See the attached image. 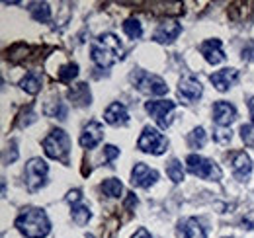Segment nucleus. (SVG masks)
<instances>
[{"mask_svg": "<svg viewBox=\"0 0 254 238\" xmlns=\"http://www.w3.org/2000/svg\"><path fill=\"white\" fill-rule=\"evenodd\" d=\"M16 227L26 238H45L51 231V223L45 211L37 207L24 209L16 219Z\"/></svg>", "mask_w": 254, "mask_h": 238, "instance_id": "f03ea898", "label": "nucleus"}, {"mask_svg": "<svg viewBox=\"0 0 254 238\" xmlns=\"http://www.w3.org/2000/svg\"><path fill=\"white\" fill-rule=\"evenodd\" d=\"M118 156H120V149L118 147H114V145H106L104 147V158H106V162H112Z\"/></svg>", "mask_w": 254, "mask_h": 238, "instance_id": "c756f323", "label": "nucleus"}, {"mask_svg": "<svg viewBox=\"0 0 254 238\" xmlns=\"http://www.w3.org/2000/svg\"><path fill=\"white\" fill-rule=\"evenodd\" d=\"M174 108H176V104L172 100H153V102L145 104V110L151 114V118L157 119V123L162 129H166L170 125V121H172L170 114L174 112Z\"/></svg>", "mask_w": 254, "mask_h": 238, "instance_id": "6e6552de", "label": "nucleus"}, {"mask_svg": "<svg viewBox=\"0 0 254 238\" xmlns=\"http://www.w3.org/2000/svg\"><path fill=\"white\" fill-rule=\"evenodd\" d=\"M43 150L49 158L53 160H61V162H68V152H70V139L64 133L63 129H55L51 131L45 141H43Z\"/></svg>", "mask_w": 254, "mask_h": 238, "instance_id": "7ed1b4c3", "label": "nucleus"}, {"mask_svg": "<svg viewBox=\"0 0 254 238\" xmlns=\"http://www.w3.org/2000/svg\"><path fill=\"white\" fill-rule=\"evenodd\" d=\"M76 74H78V64H74V62L64 64L59 70V80L61 82H70L72 78H76Z\"/></svg>", "mask_w": 254, "mask_h": 238, "instance_id": "bb28decb", "label": "nucleus"}, {"mask_svg": "<svg viewBox=\"0 0 254 238\" xmlns=\"http://www.w3.org/2000/svg\"><path fill=\"white\" fill-rule=\"evenodd\" d=\"M237 119V110L229 102H215L213 104V121L221 127H229Z\"/></svg>", "mask_w": 254, "mask_h": 238, "instance_id": "9b49d317", "label": "nucleus"}, {"mask_svg": "<svg viewBox=\"0 0 254 238\" xmlns=\"http://www.w3.org/2000/svg\"><path fill=\"white\" fill-rule=\"evenodd\" d=\"M104 119H106V123H110V125H126L127 121H129V114H127V108L124 104H112L106 112H104Z\"/></svg>", "mask_w": 254, "mask_h": 238, "instance_id": "f3484780", "label": "nucleus"}, {"mask_svg": "<svg viewBox=\"0 0 254 238\" xmlns=\"http://www.w3.org/2000/svg\"><path fill=\"white\" fill-rule=\"evenodd\" d=\"M239 78V70L237 68H223V70H217L209 76V80L213 82V86L219 90V92H227L231 88Z\"/></svg>", "mask_w": 254, "mask_h": 238, "instance_id": "ddd939ff", "label": "nucleus"}, {"mask_svg": "<svg viewBox=\"0 0 254 238\" xmlns=\"http://www.w3.org/2000/svg\"><path fill=\"white\" fill-rule=\"evenodd\" d=\"M178 92H180V96L182 98H186V100H197L199 96H201V84H199V80L197 78H193V76H184L182 80H180V84H178Z\"/></svg>", "mask_w": 254, "mask_h": 238, "instance_id": "dca6fc26", "label": "nucleus"}, {"mask_svg": "<svg viewBox=\"0 0 254 238\" xmlns=\"http://www.w3.org/2000/svg\"><path fill=\"white\" fill-rule=\"evenodd\" d=\"M249 110H251V116H253L254 121V98H251V102H249Z\"/></svg>", "mask_w": 254, "mask_h": 238, "instance_id": "c9c22d12", "label": "nucleus"}, {"mask_svg": "<svg viewBox=\"0 0 254 238\" xmlns=\"http://www.w3.org/2000/svg\"><path fill=\"white\" fill-rule=\"evenodd\" d=\"M30 12H32V18L37 22H49V18H51V8L47 2H35L32 4Z\"/></svg>", "mask_w": 254, "mask_h": 238, "instance_id": "412c9836", "label": "nucleus"}, {"mask_svg": "<svg viewBox=\"0 0 254 238\" xmlns=\"http://www.w3.org/2000/svg\"><path fill=\"white\" fill-rule=\"evenodd\" d=\"M68 98L74 106H88L90 104V90H88V84L80 82L76 86L68 90Z\"/></svg>", "mask_w": 254, "mask_h": 238, "instance_id": "a211bd4d", "label": "nucleus"}, {"mask_svg": "<svg viewBox=\"0 0 254 238\" xmlns=\"http://www.w3.org/2000/svg\"><path fill=\"white\" fill-rule=\"evenodd\" d=\"M133 238H153V237H151V233H149L147 229H139V231L133 235Z\"/></svg>", "mask_w": 254, "mask_h": 238, "instance_id": "72a5a7b5", "label": "nucleus"}, {"mask_svg": "<svg viewBox=\"0 0 254 238\" xmlns=\"http://www.w3.org/2000/svg\"><path fill=\"white\" fill-rule=\"evenodd\" d=\"M102 189H104V193H106V195H110V197H120V195L124 193V185H122V181H120L118 178L104 179Z\"/></svg>", "mask_w": 254, "mask_h": 238, "instance_id": "5701e85b", "label": "nucleus"}, {"mask_svg": "<svg viewBox=\"0 0 254 238\" xmlns=\"http://www.w3.org/2000/svg\"><path fill=\"white\" fill-rule=\"evenodd\" d=\"M45 114H47V116H51V118L64 119V118H66V108H64L63 102H57L55 110H51V108H45Z\"/></svg>", "mask_w": 254, "mask_h": 238, "instance_id": "c85d7f7f", "label": "nucleus"}, {"mask_svg": "<svg viewBox=\"0 0 254 238\" xmlns=\"http://www.w3.org/2000/svg\"><path fill=\"white\" fill-rule=\"evenodd\" d=\"M186 166H188V172L193 174V176H197V178L213 179V181L221 179V168H219L213 160H209V158H205V156L190 154V156L186 158Z\"/></svg>", "mask_w": 254, "mask_h": 238, "instance_id": "20e7f679", "label": "nucleus"}, {"mask_svg": "<svg viewBox=\"0 0 254 238\" xmlns=\"http://www.w3.org/2000/svg\"><path fill=\"white\" fill-rule=\"evenodd\" d=\"M124 31H126L131 39H139V37L143 35V26H141L139 20H133V18H131V20H126Z\"/></svg>", "mask_w": 254, "mask_h": 238, "instance_id": "a878e982", "label": "nucleus"}, {"mask_svg": "<svg viewBox=\"0 0 254 238\" xmlns=\"http://www.w3.org/2000/svg\"><path fill=\"white\" fill-rule=\"evenodd\" d=\"M102 139H104V127H102V123L90 121L84 127L82 135H80V145L84 149H94V147H98L102 143Z\"/></svg>", "mask_w": 254, "mask_h": 238, "instance_id": "9d476101", "label": "nucleus"}, {"mask_svg": "<svg viewBox=\"0 0 254 238\" xmlns=\"http://www.w3.org/2000/svg\"><path fill=\"white\" fill-rule=\"evenodd\" d=\"M253 172V160L245 152H237L233 156V174L239 179H247Z\"/></svg>", "mask_w": 254, "mask_h": 238, "instance_id": "2eb2a0df", "label": "nucleus"}, {"mask_svg": "<svg viewBox=\"0 0 254 238\" xmlns=\"http://www.w3.org/2000/svg\"><path fill=\"white\" fill-rule=\"evenodd\" d=\"M215 139H217L219 143L231 141V129H229V131H217V133H215Z\"/></svg>", "mask_w": 254, "mask_h": 238, "instance_id": "2f4dec72", "label": "nucleus"}, {"mask_svg": "<svg viewBox=\"0 0 254 238\" xmlns=\"http://www.w3.org/2000/svg\"><path fill=\"white\" fill-rule=\"evenodd\" d=\"M80 189H72V191H68V195H66V201L68 203H72V205H76L78 201H80Z\"/></svg>", "mask_w": 254, "mask_h": 238, "instance_id": "7c9ffc66", "label": "nucleus"}, {"mask_svg": "<svg viewBox=\"0 0 254 238\" xmlns=\"http://www.w3.org/2000/svg\"><path fill=\"white\" fill-rule=\"evenodd\" d=\"M20 86H22L24 92H28V94H37L39 88H41V76H39L37 72H28V74L22 78Z\"/></svg>", "mask_w": 254, "mask_h": 238, "instance_id": "aec40b11", "label": "nucleus"}, {"mask_svg": "<svg viewBox=\"0 0 254 238\" xmlns=\"http://www.w3.org/2000/svg\"><path fill=\"white\" fill-rule=\"evenodd\" d=\"M131 80L133 84L137 86V90H141L143 94H151V96H164L168 92V86L166 82L160 78V76H155V74H149L145 70H137L131 74Z\"/></svg>", "mask_w": 254, "mask_h": 238, "instance_id": "39448f33", "label": "nucleus"}, {"mask_svg": "<svg viewBox=\"0 0 254 238\" xmlns=\"http://www.w3.org/2000/svg\"><path fill=\"white\" fill-rule=\"evenodd\" d=\"M157 179H159V172L149 168L143 162L135 164V168L131 170V183L137 185V187H151Z\"/></svg>", "mask_w": 254, "mask_h": 238, "instance_id": "1a4fd4ad", "label": "nucleus"}, {"mask_svg": "<svg viewBox=\"0 0 254 238\" xmlns=\"http://www.w3.org/2000/svg\"><path fill=\"white\" fill-rule=\"evenodd\" d=\"M166 174H168V178L172 179L174 183H180L184 179V168H182V164L176 158H172L170 164H168V168H166Z\"/></svg>", "mask_w": 254, "mask_h": 238, "instance_id": "b1692460", "label": "nucleus"}, {"mask_svg": "<svg viewBox=\"0 0 254 238\" xmlns=\"http://www.w3.org/2000/svg\"><path fill=\"white\" fill-rule=\"evenodd\" d=\"M243 59L254 60V43H249V47L243 49Z\"/></svg>", "mask_w": 254, "mask_h": 238, "instance_id": "473e14b6", "label": "nucleus"}, {"mask_svg": "<svg viewBox=\"0 0 254 238\" xmlns=\"http://www.w3.org/2000/svg\"><path fill=\"white\" fill-rule=\"evenodd\" d=\"M180 24L174 22V20H168V22H162L159 26V30L155 31V41L157 43H172L178 35H180Z\"/></svg>", "mask_w": 254, "mask_h": 238, "instance_id": "4468645a", "label": "nucleus"}, {"mask_svg": "<svg viewBox=\"0 0 254 238\" xmlns=\"http://www.w3.org/2000/svg\"><path fill=\"white\" fill-rule=\"evenodd\" d=\"M199 53L203 55V59L209 64H219L225 59V53L221 49V41L219 39H207L199 45Z\"/></svg>", "mask_w": 254, "mask_h": 238, "instance_id": "f8f14e48", "label": "nucleus"}, {"mask_svg": "<svg viewBox=\"0 0 254 238\" xmlns=\"http://www.w3.org/2000/svg\"><path fill=\"white\" fill-rule=\"evenodd\" d=\"M26 185L30 191H37L45 185L47 181V174H49V166L45 160L41 158H32L28 164H26Z\"/></svg>", "mask_w": 254, "mask_h": 238, "instance_id": "0eeeda50", "label": "nucleus"}, {"mask_svg": "<svg viewBox=\"0 0 254 238\" xmlns=\"http://www.w3.org/2000/svg\"><path fill=\"white\" fill-rule=\"evenodd\" d=\"M90 57L100 68H110L116 60L124 57V45L114 33H102L92 43Z\"/></svg>", "mask_w": 254, "mask_h": 238, "instance_id": "f257e3e1", "label": "nucleus"}, {"mask_svg": "<svg viewBox=\"0 0 254 238\" xmlns=\"http://www.w3.org/2000/svg\"><path fill=\"white\" fill-rule=\"evenodd\" d=\"M131 205H137V197H135L133 193H131L129 199H127V207H131Z\"/></svg>", "mask_w": 254, "mask_h": 238, "instance_id": "f704fd0d", "label": "nucleus"}, {"mask_svg": "<svg viewBox=\"0 0 254 238\" xmlns=\"http://www.w3.org/2000/svg\"><path fill=\"white\" fill-rule=\"evenodd\" d=\"M180 235L182 238H205V231L195 219H186L180 223Z\"/></svg>", "mask_w": 254, "mask_h": 238, "instance_id": "6ab92c4d", "label": "nucleus"}, {"mask_svg": "<svg viewBox=\"0 0 254 238\" xmlns=\"http://www.w3.org/2000/svg\"><path fill=\"white\" fill-rule=\"evenodd\" d=\"M137 147L147 154H162L168 147V139L162 133H159L155 127H145L137 141Z\"/></svg>", "mask_w": 254, "mask_h": 238, "instance_id": "423d86ee", "label": "nucleus"}, {"mask_svg": "<svg viewBox=\"0 0 254 238\" xmlns=\"http://www.w3.org/2000/svg\"><path fill=\"white\" fill-rule=\"evenodd\" d=\"M90 217H92V213H90V209L86 207V205H82V203L72 205V221H74L78 227H84V225L90 221Z\"/></svg>", "mask_w": 254, "mask_h": 238, "instance_id": "4be33fe9", "label": "nucleus"}, {"mask_svg": "<svg viewBox=\"0 0 254 238\" xmlns=\"http://www.w3.org/2000/svg\"><path fill=\"white\" fill-rule=\"evenodd\" d=\"M241 139L245 145L254 147V125H243L241 127Z\"/></svg>", "mask_w": 254, "mask_h": 238, "instance_id": "cd10ccee", "label": "nucleus"}, {"mask_svg": "<svg viewBox=\"0 0 254 238\" xmlns=\"http://www.w3.org/2000/svg\"><path fill=\"white\" fill-rule=\"evenodd\" d=\"M205 141H207V135H205L203 127L193 129L190 135H188V143H190L191 149H201V147L205 145Z\"/></svg>", "mask_w": 254, "mask_h": 238, "instance_id": "393cba45", "label": "nucleus"}]
</instances>
